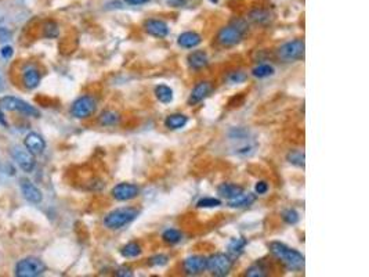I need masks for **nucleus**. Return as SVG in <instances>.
<instances>
[{"mask_svg":"<svg viewBox=\"0 0 369 277\" xmlns=\"http://www.w3.org/2000/svg\"><path fill=\"white\" fill-rule=\"evenodd\" d=\"M155 97L162 104H169L173 101V90L168 85H159L155 88Z\"/></svg>","mask_w":369,"mask_h":277,"instance_id":"b1692460","label":"nucleus"},{"mask_svg":"<svg viewBox=\"0 0 369 277\" xmlns=\"http://www.w3.org/2000/svg\"><path fill=\"white\" fill-rule=\"evenodd\" d=\"M286 160L288 162L294 166H297V168H302L304 169V166H306V155H304V151L302 150H290L288 154H286Z\"/></svg>","mask_w":369,"mask_h":277,"instance_id":"a878e982","label":"nucleus"},{"mask_svg":"<svg viewBox=\"0 0 369 277\" xmlns=\"http://www.w3.org/2000/svg\"><path fill=\"white\" fill-rule=\"evenodd\" d=\"M233 265L234 261L228 254H213L206 258V270H209L212 276H227L231 272Z\"/></svg>","mask_w":369,"mask_h":277,"instance_id":"423d86ee","label":"nucleus"},{"mask_svg":"<svg viewBox=\"0 0 369 277\" xmlns=\"http://www.w3.org/2000/svg\"><path fill=\"white\" fill-rule=\"evenodd\" d=\"M42 80V74L40 71L33 66L25 67L22 71V85L29 90L36 89Z\"/></svg>","mask_w":369,"mask_h":277,"instance_id":"dca6fc26","label":"nucleus"},{"mask_svg":"<svg viewBox=\"0 0 369 277\" xmlns=\"http://www.w3.org/2000/svg\"><path fill=\"white\" fill-rule=\"evenodd\" d=\"M304 40L303 39H294L290 42H286L285 45L278 49V57H280L282 61L285 62H292V61H299L304 58Z\"/></svg>","mask_w":369,"mask_h":277,"instance_id":"0eeeda50","label":"nucleus"},{"mask_svg":"<svg viewBox=\"0 0 369 277\" xmlns=\"http://www.w3.org/2000/svg\"><path fill=\"white\" fill-rule=\"evenodd\" d=\"M178 46L184 47V49H194V47L199 46L202 43V38L199 33L194 32V31H188V32H182L177 39Z\"/></svg>","mask_w":369,"mask_h":277,"instance_id":"6ab92c4d","label":"nucleus"},{"mask_svg":"<svg viewBox=\"0 0 369 277\" xmlns=\"http://www.w3.org/2000/svg\"><path fill=\"white\" fill-rule=\"evenodd\" d=\"M246 78H248V76H246L245 72L238 71V72H233V74L228 76V80L231 83H242V82L246 80Z\"/></svg>","mask_w":369,"mask_h":277,"instance_id":"f704fd0d","label":"nucleus"},{"mask_svg":"<svg viewBox=\"0 0 369 277\" xmlns=\"http://www.w3.org/2000/svg\"><path fill=\"white\" fill-rule=\"evenodd\" d=\"M188 123V117L184 114H170L165 119V126L170 129V131H177L181 129Z\"/></svg>","mask_w":369,"mask_h":277,"instance_id":"aec40b11","label":"nucleus"},{"mask_svg":"<svg viewBox=\"0 0 369 277\" xmlns=\"http://www.w3.org/2000/svg\"><path fill=\"white\" fill-rule=\"evenodd\" d=\"M267 268L263 265L262 262H257L255 265H252L250 268L246 270V276L249 277H264L267 276Z\"/></svg>","mask_w":369,"mask_h":277,"instance_id":"7c9ffc66","label":"nucleus"},{"mask_svg":"<svg viewBox=\"0 0 369 277\" xmlns=\"http://www.w3.org/2000/svg\"><path fill=\"white\" fill-rule=\"evenodd\" d=\"M97 110V101L93 96L84 94L80 96L74 101L72 107H71V114L72 117L78 118V119H86V118L91 117Z\"/></svg>","mask_w":369,"mask_h":277,"instance_id":"6e6552de","label":"nucleus"},{"mask_svg":"<svg viewBox=\"0 0 369 277\" xmlns=\"http://www.w3.org/2000/svg\"><path fill=\"white\" fill-rule=\"evenodd\" d=\"M140 211L137 208L125 207L113 209L104 218V225L109 230H119L122 227H125L133 221H136Z\"/></svg>","mask_w":369,"mask_h":277,"instance_id":"7ed1b4c3","label":"nucleus"},{"mask_svg":"<svg viewBox=\"0 0 369 277\" xmlns=\"http://www.w3.org/2000/svg\"><path fill=\"white\" fill-rule=\"evenodd\" d=\"M46 270V263L35 257H27L15 265V276L18 277H38L42 276Z\"/></svg>","mask_w":369,"mask_h":277,"instance_id":"39448f33","label":"nucleus"},{"mask_svg":"<svg viewBox=\"0 0 369 277\" xmlns=\"http://www.w3.org/2000/svg\"><path fill=\"white\" fill-rule=\"evenodd\" d=\"M98 122H100V125H103V126H115V125L121 122V115H119L117 111L107 110V111H104V113L100 115Z\"/></svg>","mask_w":369,"mask_h":277,"instance_id":"5701e85b","label":"nucleus"},{"mask_svg":"<svg viewBox=\"0 0 369 277\" xmlns=\"http://www.w3.org/2000/svg\"><path fill=\"white\" fill-rule=\"evenodd\" d=\"M0 169H2V161H0Z\"/></svg>","mask_w":369,"mask_h":277,"instance_id":"37998d69","label":"nucleus"},{"mask_svg":"<svg viewBox=\"0 0 369 277\" xmlns=\"http://www.w3.org/2000/svg\"><path fill=\"white\" fill-rule=\"evenodd\" d=\"M143 28L148 35L155 36V38H166L169 35V25L162 19L150 18L145 19Z\"/></svg>","mask_w":369,"mask_h":277,"instance_id":"f8f14e48","label":"nucleus"},{"mask_svg":"<svg viewBox=\"0 0 369 277\" xmlns=\"http://www.w3.org/2000/svg\"><path fill=\"white\" fill-rule=\"evenodd\" d=\"M151 0H125V3L127 5H131V6H140V5H145V3H148Z\"/></svg>","mask_w":369,"mask_h":277,"instance_id":"ea45409f","label":"nucleus"},{"mask_svg":"<svg viewBox=\"0 0 369 277\" xmlns=\"http://www.w3.org/2000/svg\"><path fill=\"white\" fill-rule=\"evenodd\" d=\"M184 2L186 0H170L169 5H184Z\"/></svg>","mask_w":369,"mask_h":277,"instance_id":"79ce46f5","label":"nucleus"},{"mask_svg":"<svg viewBox=\"0 0 369 277\" xmlns=\"http://www.w3.org/2000/svg\"><path fill=\"white\" fill-rule=\"evenodd\" d=\"M274 67L270 66V64H260V66L255 67L252 70V75L255 78H259V79H263V78H268V76L274 75Z\"/></svg>","mask_w":369,"mask_h":277,"instance_id":"cd10ccee","label":"nucleus"},{"mask_svg":"<svg viewBox=\"0 0 369 277\" xmlns=\"http://www.w3.org/2000/svg\"><path fill=\"white\" fill-rule=\"evenodd\" d=\"M0 108L6 110V111H15V113L24 114L27 117H40V111H39L38 108L27 103L25 100L15 97V96H5V97H2L0 99Z\"/></svg>","mask_w":369,"mask_h":277,"instance_id":"20e7f679","label":"nucleus"},{"mask_svg":"<svg viewBox=\"0 0 369 277\" xmlns=\"http://www.w3.org/2000/svg\"><path fill=\"white\" fill-rule=\"evenodd\" d=\"M249 18L252 19L253 23L260 24V25H266V24L270 23L271 19V14L268 10L264 9H255L249 13Z\"/></svg>","mask_w":369,"mask_h":277,"instance_id":"393cba45","label":"nucleus"},{"mask_svg":"<svg viewBox=\"0 0 369 277\" xmlns=\"http://www.w3.org/2000/svg\"><path fill=\"white\" fill-rule=\"evenodd\" d=\"M221 205V200L215 197H203L196 202L198 208H216Z\"/></svg>","mask_w":369,"mask_h":277,"instance_id":"2f4dec72","label":"nucleus"},{"mask_svg":"<svg viewBox=\"0 0 369 277\" xmlns=\"http://www.w3.org/2000/svg\"><path fill=\"white\" fill-rule=\"evenodd\" d=\"M187 61L190 68L192 70H202L209 64V57L203 50H195L188 54Z\"/></svg>","mask_w":369,"mask_h":277,"instance_id":"a211bd4d","label":"nucleus"},{"mask_svg":"<svg viewBox=\"0 0 369 277\" xmlns=\"http://www.w3.org/2000/svg\"><path fill=\"white\" fill-rule=\"evenodd\" d=\"M168 261L169 258L166 255L159 254L155 255V257H152V258L150 259V265H152V266H165V265L168 263Z\"/></svg>","mask_w":369,"mask_h":277,"instance_id":"72a5a7b5","label":"nucleus"},{"mask_svg":"<svg viewBox=\"0 0 369 277\" xmlns=\"http://www.w3.org/2000/svg\"><path fill=\"white\" fill-rule=\"evenodd\" d=\"M248 245V240L243 239V237H238V239H233L229 241L228 244V255L233 259L239 258L243 254V251Z\"/></svg>","mask_w":369,"mask_h":277,"instance_id":"4be33fe9","label":"nucleus"},{"mask_svg":"<svg viewBox=\"0 0 369 277\" xmlns=\"http://www.w3.org/2000/svg\"><path fill=\"white\" fill-rule=\"evenodd\" d=\"M13 54H14V49H13L11 46H5L0 49V56L3 57L5 60H9V58H11Z\"/></svg>","mask_w":369,"mask_h":277,"instance_id":"e433bc0d","label":"nucleus"},{"mask_svg":"<svg viewBox=\"0 0 369 277\" xmlns=\"http://www.w3.org/2000/svg\"><path fill=\"white\" fill-rule=\"evenodd\" d=\"M256 201V194L253 193H245L243 191L241 196L237 198H234L228 202L229 208H248L252 205L253 202Z\"/></svg>","mask_w":369,"mask_h":277,"instance_id":"412c9836","label":"nucleus"},{"mask_svg":"<svg viewBox=\"0 0 369 277\" xmlns=\"http://www.w3.org/2000/svg\"><path fill=\"white\" fill-rule=\"evenodd\" d=\"M268 183L267 182H264V180H260V182H257L256 186H255V191H256V194H259V196H263V194H266L267 191H268Z\"/></svg>","mask_w":369,"mask_h":277,"instance_id":"c9c22d12","label":"nucleus"},{"mask_svg":"<svg viewBox=\"0 0 369 277\" xmlns=\"http://www.w3.org/2000/svg\"><path fill=\"white\" fill-rule=\"evenodd\" d=\"M182 269L184 273L188 276H196V274H201L206 270V258L201 257V255H192L188 258L184 259L182 262Z\"/></svg>","mask_w":369,"mask_h":277,"instance_id":"9b49d317","label":"nucleus"},{"mask_svg":"<svg viewBox=\"0 0 369 277\" xmlns=\"http://www.w3.org/2000/svg\"><path fill=\"white\" fill-rule=\"evenodd\" d=\"M111 194L117 201H130L140 194V187L133 183H119L112 188Z\"/></svg>","mask_w":369,"mask_h":277,"instance_id":"9d476101","label":"nucleus"},{"mask_svg":"<svg viewBox=\"0 0 369 277\" xmlns=\"http://www.w3.org/2000/svg\"><path fill=\"white\" fill-rule=\"evenodd\" d=\"M60 33V28H58V24L49 19L46 23L43 24V36L49 39H54L58 36Z\"/></svg>","mask_w":369,"mask_h":277,"instance_id":"c756f323","label":"nucleus"},{"mask_svg":"<svg viewBox=\"0 0 369 277\" xmlns=\"http://www.w3.org/2000/svg\"><path fill=\"white\" fill-rule=\"evenodd\" d=\"M115 274H117V276H122V277H126V276L131 277V276H133V273H131L130 269L125 268V266H123V268H121V269H118Z\"/></svg>","mask_w":369,"mask_h":277,"instance_id":"58836bf2","label":"nucleus"},{"mask_svg":"<svg viewBox=\"0 0 369 277\" xmlns=\"http://www.w3.org/2000/svg\"><path fill=\"white\" fill-rule=\"evenodd\" d=\"M212 92V83L211 82H207V80H202L199 83H196L195 88L192 89L191 94H190V97L187 100V104L188 105H196L198 103H201L203 100L211 94Z\"/></svg>","mask_w":369,"mask_h":277,"instance_id":"ddd939ff","label":"nucleus"},{"mask_svg":"<svg viewBox=\"0 0 369 277\" xmlns=\"http://www.w3.org/2000/svg\"><path fill=\"white\" fill-rule=\"evenodd\" d=\"M141 252H143L141 245L136 241H131L125 247H122L121 249V255L123 258H137V257H140Z\"/></svg>","mask_w":369,"mask_h":277,"instance_id":"bb28decb","label":"nucleus"},{"mask_svg":"<svg viewBox=\"0 0 369 277\" xmlns=\"http://www.w3.org/2000/svg\"><path fill=\"white\" fill-rule=\"evenodd\" d=\"M21 191H22L24 198L33 205H38L43 201V194L40 188L36 187L29 180H21Z\"/></svg>","mask_w":369,"mask_h":277,"instance_id":"2eb2a0df","label":"nucleus"},{"mask_svg":"<svg viewBox=\"0 0 369 277\" xmlns=\"http://www.w3.org/2000/svg\"><path fill=\"white\" fill-rule=\"evenodd\" d=\"M0 125L5 127H9V122L6 121L5 114H3V111H2V108H0Z\"/></svg>","mask_w":369,"mask_h":277,"instance_id":"a19ab883","label":"nucleus"},{"mask_svg":"<svg viewBox=\"0 0 369 277\" xmlns=\"http://www.w3.org/2000/svg\"><path fill=\"white\" fill-rule=\"evenodd\" d=\"M24 146H25V148H27L29 153H32L33 155H39L46 150V141H44V139H43L39 133L31 132V133H28V135L25 136V139H24Z\"/></svg>","mask_w":369,"mask_h":277,"instance_id":"4468645a","label":"nucleus"},{"mask_svg":"<svg viewBox=\"0 0 369 277\" xmlns=\"http://www.w3.org/2000/svg\"><path fill=\"white\" fill-rule=\"evenodd\" d=\"M282 219L288 225H296L299 222V214H297L296 209L289 208V209H285V211L282 212Z\"/></svg>","mask_w":369,"mask_h":277,"instance_id":"473e14b6","label":"nucleus"},{"mask_svg":"<svg viewBox=\"0 0 369 277\" xmlns=\"http://www.w3.org/2000/svg\"><path fill=\"white\" fill-rule=\"evenodd\" d=\"M270 252L280 261L286 269L289 270H303L304 269V257L303 254H300L297 249L290 248L284 243L280 241H271L268 244Z\"/></svg>","mask_w":369,"mask_h":277,"instance_id":"f257e3e1","label":"nucleus"},{"mask_svg":"<svg viewBox=\"0 0 369 277\" xmlns=\"http://www.w3.org/2000/svg\"><path fill=\"white\" fill-rule=\"evenodd\" d=\"M246 31H248V25L245 21L242 19L234 21L220 29V32L217 33V42L223 47L235 46L245 38Z\"/></svg>","mask_w":369,"mask_h":277,"instance_id":"f03ea898","label":"nucleus"},{"mask_svg":"<svg viewBox=\"0 0 369 277\" xmlns=\"http://www.w3.org/2000/svg\"><path fill=\"white\" fill-rule=\"evenodd\" d=\"M11 157L13 160L17 162L19 168L27 172V174H31L35 169L36 166V160H35V155L32 153H29L28 150H24L22 147L15 146L11 148Z\"/></svg>","mask_w":369,"mask_h":277,"instance_id":"1a4fd4ad","label":"nucleus"},{"mask_svg":"<svg viewBox=\"0 0 369 277\" xmlns=\"http://www.w3.org/2000/svg\"><path fill=\"white\" fill-rule=\"evenodd\" d=\"M243 193V187L242 186H238V184H234V183H221L217 187V194H219L221 198H225V200H234V198H237L238 196H241Z\"/></svg>","mask_w":369,"mask_h":277,"instance_id":"f3484780","label":"nucleus"},{"mask_svg":"<svg viewBox=\"0 0 369 277\" xmlns=\"http://www.w3.org/2000/svg\"><path fill=\"white\" fill-rule=\"evenodd\" d=\"M162 240H164L166 244H177L182 240L181 231L177 230V229H168L162 233Z\"/></svg>","mask_w":369,"mask_h":277,"instance_id":"c85d7f7f","label":"nucleus"},{"mask_svg":"<svg viewBox=\"0 0 369 277\" xmlns=\"http://www.w3.org/2000/svg\"><path fill=\"white\" fill-rule=\"evenodd\" d=\"M11 39V31L6 27H0V42H7Z\"/></svg>","mask_w":369,"mask_h":277,"instance_id":"4c0bfd02","label":"nucleus"}]
</instances>
